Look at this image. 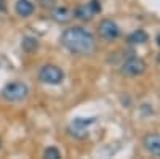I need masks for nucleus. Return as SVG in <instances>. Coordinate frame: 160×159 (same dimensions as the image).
I'll return each mask as SVG.
<instances>
[{"label": "nucleus", "instance_id": "f03ea898", "mask_svg": "<svg viewBox=\"0 0 160 159\" xmlns=\"http://www.w3.org/2000/svg\"><path fill=\"white\" fill-rule=\"evenodd\" d=\"M29 95V87L24 82L15 81V82H8L2 88V98L7 101H22Z\"/></svg>", "mask_w": 160, "mask_h": 159}, {"label": "nucleus", "instance_id": "20e7f679", "mask_svg": "<svg viewBox=\"0 0 160 159\" xmlns=\"http://www.w3.org/2000/svg\"><path fill=\"white\" fill-rule=\"evenodd\" d=\"M123 76L127 77H136L141 76L146 71V61L139 56H128L123 63H122V68H120Z\"/></svg>", "mask_w": 160, "mask_h": 159}, {"label": "nucleus", "instance_id": "f257e3e1", "mask_svg": "<svg viewBox=\"0 0 160 159\" xmlns=\"http://www.w3.org/2000/svg\"><path fill=\"white\" fill-rule=\"evenodd\" d=\"M59 40L62 47H66L71 53H75V55H91L96 48L95 35L90 31L80 28V26L64 29Z\"/></svg>", "mask_w": 160, "mask_h": 159}, {"label": "nucleus", "instance_id": "9b49d317", "mask_svg": "<svg viewBox=\"0 0 160 159\" xmlns=\"http://www.w3.org/2000/svg\"><path fill=\"white\" fill-rule=\"evenodd\" d=\"M21 47H22V50H24L26 53H32V51H35V50L38 48V40H37L35 37L28 35V37H24V39H22Z\"/></svg>", "mask_w": 160, "mask_h": 159}, {"label": "nucleus", "instance_id": "0eeeda50", "mask_svg": "<svg viewBox=\"0 0 160 159\" xmlns=\"http://www.w3.org/2000/svg\"><path fill=\"white\" fill-rule=\"evenodd\" d=\"M51 18L55 19L56 23L64 24V23H69V21L74 18V11H71L68 7H64V5H61V7H53V10H51Z\"/></svg>", "mask_w": 160, "mask_h": 159}, {"label": "nucleus", "instance_id": "4468645a", "mask_svg": "<svg viewBox=\"0 0 160 159\" xmlns=\"http://www.w3.org/2000/svg\"><path fill=\"white\" fill-rule=\"evenodd\" d=\"M35 2H37L40 7H45V8L55 7V0H35Z\"/></svg>", "mask_w": 160, "mask_h": 159}, {"label": "nucleus", "instance_id": "7ed1b4c3", "mask_svg": "<svg viewBox=\"0 0 160 159\" xmlns=\"http://www.w3.org/2000/svg\"><path fill=\"white\" fill-rule=\"evenodd\" d=\"M38 79L48 85H59L64 81V72L55 64H45L38 71Z\"/></svg>", "mask_w": 160, "mask_h": 159}, {"label": "nucleus", "instance_id": "f8f14e48", "mask_svg": "<svg viewBox=\"0 0 160 159\" xmlns=\"http://www.w3.org/2000/svg\"><path fill=\"white\" fill-rule=\"evenodd\" d=\"M43 157L47 159H59L61 157V151L55 146H48L45 151H43Z\"/></svg>", "mask_w": 160, "mask_h": 159}, {"label": "nucleus", "instance_id": "39448f33", "mask_svg": "<svg viewBox=\"0 0 160 159\" xmlns=\"http://www.w3.org/2000/svg\"><path fill=\"white\" fill-rule=\"evenodd\" d=\"M98 32L102 39H106V40H115L120 35V28L112 19H102L98 26Z\"/></svg>", "mask_w": 160, "mask_h": 159}, {"label": "nucleus", "instance_id": "6e6552de", "mask_svg": "<svg viewBox=\"0 0 160 159\" xmlns=\"http://www.w3.org/2000/svg\"><path fill=\"white\" fill-rule=\"evenodd\" d=\"M35 10V5L31 2V0H18L15 3V11L16 15L21 18H29Z\"/></svg>", "mask_w": 160, "mask_h": 159}, {"label": "nucleus", "instance_id": "9d476101", "mask_svg": "<svg viewBox=\"0 0 160 159\" xmlns=\"http://www.w3.org/2000/svg\"><path fill=\"white\" fill-rule=\"evenodd\" d=\"M148 39H149L148 32L142 31V29H138V31H135L133 34H130L128 42L130 44H146V42H148Z\"/></svg>", "mask_w": 160, "mask_h": 159}, {"label": "nucleus", "instance_id": "ddd939ff", "mask_svg": "<svg viewBox=\"0 0 160 159\" xmlns=\"http://www.w3.org/2000/svg\"><path fill=\"white\" fill-rule=\"evenodd\" d=\"M87 5H88V7H90V10L93 11V15H98V13H101V10H102L99 0H90V2H88Z\"/></svg>", "mask_w": 160, "mask_h": 159}, {"label": "nucleus", "instance_id": "2eb2a0df", "mask_svg": "<svg viewBox=\"0 0 160 159\" xmlns=\"http://www.w3.org/2000/svg\"><path fill=\"white\" fill-rule=\"evenodd\" d=\"M7 10V0H0V13H3Z\"/></svg>", "mask_w": 160, "mask_h": 159}, {"label": "nucleus", "instance_id": "423d86ee", "mask_svg": "<svg viewBox=\"0 0 160 159\" xmlns=\"http://www.w3.org/2000/svg\"><path fill=\"white\" fill-rule=\"evenodd\" d=\"M142 145L148 153L158 157L160 156V135L158 134H148L142 140Z\"/></svg>", "mask_w": 160, "mask_h": 159}, {"label": "nucleus", "instance_id": "1a4fd4ad", "mask_svg": "<svg viewBox=\"0 0 160 159\" xmlns=\"http://www.w3.org/2000/svg\"><path fill=\"white\" fill-rule=\"evenodd\" d=\"M93 16V11L90 10V7L85 3V5H80L74 10V18H78V19H82V21H90Z\"/></svg>", "mask_w": 160, "mask_h": 159}]
</instances>
